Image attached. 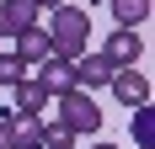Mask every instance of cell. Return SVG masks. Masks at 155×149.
I'll list each match as a JSON object with an SVG mask.
<instances>
[{
  "label": "cell",
  "mask_w": 155,
  "mask_h": 149,
  "mask_svg": "<svg viewBox=\"0 0 155 149\" xmlns=\"http://www.w3.org/2000/svg\"><path fill=\"white\" fill-rule=\"evenodd\" d=\"M48 43H54V59H70V64L91 53V11H80L70 0L59 11H48Z\"/></svg>",
  "instance_id": "1"
},
{
  "label": "cell",
  "mask_w": 155,
  "mask_h": 149,
  "mask_svg": "<svg viewBox=\"0 0 155 149\" xmlns=\"http://www.w3.org/2000/svg\"><path fill=\"white\" fill-rule=\"evenodd\" d=\"M54 106H59V122L70 133H96L102 128V106H96L91 90H64V96H54Z\"/></svg>",
  "instance_id": "2"
},
{
  "label": "cell",
  "mask_w": 155,
  "mask_h": 149,
  "mask_svg": "<svg viewBox=\"0 0 155 149\" xmlns=\"http://www.w3.org/2000/svg\"><path fill=\"white\" fill-rule=\"evenodd\" d=\"M102 53L112 59V69H134V64H139V53H144V37H139L134 27H118V32L107 37V48H102Z\"/></svg>",
  "instance_id": "3"
},
{
  "label": "cell",
  "mask_w": 155,
  "mask_h": 149,
  "mask_svg": "<svg viewBox=\"0 0 155 149\" xmlns=\"http://www.w3.org/2000/svg\"><path fill=\"white\" fill-rule=\"evenodd\" d=\"M70 74H75V90H96L112 80V59L107 53H80L75 64H70Z\"/></svg>",
  "instance_id": "4"
},
{
  "label": "cell",
  "mask_w": 155,
  "mask_h": 149,
  "mask_svg": "<svg viewBox=\"0 0 155 149\" xmlns=\"http://www.w3.org/2000/svg\"><path fill=\"white\" fill-rule=\"evenodd\" d=\"M107 85H112V96H118V101H123L128 112L150 101V80H144L139 69H112V80H107Z\"/></svg>",
  "instance_id": "5"
},
{
  "label": "cell",
  "mask_w": 155,
  "mask_h": 149,
  "mask_svg": "<svg viewBox=\"0 0 155 149\" xmlns=\"http://www.w3.org/2000/svg\"><path fill=\"white\" fill-rule=\"evenodd\" d=\"M16 59L27 64V69L48 64V59H54V43H48V32H43V27H27V32H16Z\"/></svg>",
  "instance_id": "6"
},
{
  "label": "cell",
  "mask_w": 155,
  "mask_h": 149,
  "mask_svg": "<svg viewBox=\"0 0 155 149\" xmlns=\"http://www.w3.org/2000/svg\"><path fill=\"white\" fill-rule=\"evenodd\" d=\"M38 85H43V96L54 101V96H64V90H75V74H70V59H48L38 64V74H32Z\"/></svg>",
  "instance_id": "7"
},
{
  "label": "cell",
  "mask_w": 155,
  "mask_h": 149,
  "mask_svg": "<svg viewBox=\"0 0 155 149\" xmlns=\"http://www.w3.org/2000/svg\"><path fill=\"white\" fill-rule=\"evenodd\" d=\"M38 27V5L32 0H0V32L5 37H16V32Z\"/></svg>",
  "instance_id": "8"
},
{
  "label": "cell",
  "mask_w": 155,
  "mask_h": 149,
  "mask_svg": "<svg viewBox=\"0 0 155 149\" xmlns=\"http://www.w3.org/2000/svg\"><path fill=\"white\" fill-rule=\"evenodd\" d=\"M11 96H16V112H21V117H43L48 112V96H43V85H38V80H16L11 85Z\"/></svg>",
  "instance_id": "9"
},
{
  "label": "cell",
  "mask_w": 155,
  "mask_h": 149,
  "mask_svg": "<svg viewBox=\"0 0 155 149\" xmlns=\"http://www.w3.org/2000/svg\"><path fill=\"white\" fill-rule=\"evenodd\" d=\"M5 117H11V149H43V117H21V112Z\"/></svg>",
  "instance_id": "10"
},
{
  "label": "cell",
  "mask_w": 155,
  "mask_h": 149,
  "mask_svg": "<svg viewBox=\"0 0 155 149\" xmlns=\"http://www.w3.org/2000/svg\"><path fill=\"white\" fill-rule=\"evenodd\" d=\"M128 128H134V144L139 149H155V106H134V117H128Z\"/></svg>",
  "instance_id": "11"
},
{
  "label": "cell",
  "mask_w": 155,
  "mask_h": 149,
  "mask_svg": "<svg viewBox=\"0 0 155 149\" xmlns=\"http://www.w3.org/2000/svg\"><path fill=\"white\" fill-rule=\"evenodd\" d=\"M112 16H118V27H139L150 16V0H112Z\"/></svg>",
  "instance_id": "12"
},
{
  "label": "cell",
  "mask_w": 155,
  "mask_h": 149,
  "mask_svg": "<svg viewBox=\"0 0 155 149\" xmlns=\"http://www.w3.org/2000/svg\"><path fill=\"white\" fill-rule=\"evenodd\" d=\"M16 80H27V64L16 59V53H0V90H11Z\"/></svg>",
  "instance_id": "13"
},
{
  "label": "cell",
  "mask_w": 155,
  "mask_h": 149,
  "mask_svg": "<svg viewBox=\"0 0 155 149\" xmlns=\"http://www.w3.org/2000/svg\"><path fill=\"white\" fill-rule=\"evenodd\" d=\"M0 149H11V117L0 112Z\"/></svg>",
  "instance_id": "14"
},
{
  "label": "cell",
  "mask_w": 155,
  "mask_h": 149,
  "mask_svg": "<svg viewBox=\"0 0 155 149\" xmlns=\"http://www.w3.org/2000/svg\"><path fill=\"white\" fill-rule=\"evenodd\" d=\"M32 5H38V11H59L64 0H32Z\"/></svg>",
  "instance_id": "15"
},
{
  "label": "cell",
  "mask_w": 155,
  "mask_h": 149,
  "mask_svg": "<svg viewBox=\"0 0 155 149\" xmlns=\"http://www.w3.org/2000/svg\"><path fill=\"white\" fill-rule=\"evenodd\" d=\"M91 149H118V144H91Z\"/></svg>",
  "instance_id": "16"
}]
</instances>
